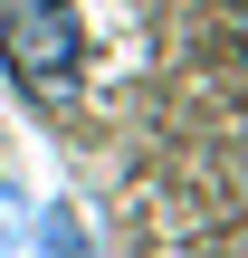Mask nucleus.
<instances>
[{
  "label": "nucleus",
  "instance_id": "nucleus-1",
  "mask_svg": "<svg viewBox=\"0 0 248 258\" xmlns=\"http://www.w3.org/2000/svg\"><path fill=\"white\" fill-rule=\"evenodd\" d=\"M0 67L38 96V105H67L76 77H86V29L67 0H0Z\"/></svg>",
  "mask_w": 248,
  "mask_h": 258
},
{
  "label": "nucleus",
  "instance_id": "nucleus-2",
  "mask_svg": "<svg viewBox=\"0 0 248 258\" xmlns=\"http://www.w3.org/2000/svg\"><path fill=\"white\" fill-rule=\"evenodd\" d=\"M29 249L38 258H96V239L76 230V211H38V220H29Z\"/></svg>",
  "mask_w": 248,
  "mask_h": 258
}]
</instances>
